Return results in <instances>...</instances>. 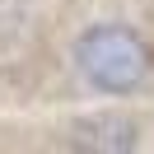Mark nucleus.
I'll return each instance as SVG.
<instances>
[{
  "mask_svg": "<svg viewBox=\"0 0 154 154\" xmlns=\"http://www.w3.org/2000/svg\"><path fill=\"white\" fill-rule=\"evenodd\" d=\"M154 103V0H0V112Z\"/></svg>",
  "mask_w": 154,
  "mask_h": 154,
  "instance_id": "f257e3e1",
  "label": "nucleus"
},
{
  "mask_svg": "<svg viewBox=\"0 0 154 154\" xmlns=\"http://www.w3.org/2000/svg\"><path fill=\"white\" fill-rule=\"evenodd\" d=\"M0 154H154V103L0 112Z\"/></svg>",
  "mask_w": 154,
  "mask_h": 154,
  "instance_id": "f03ea898",
  "label": "nucleus"
}]
</instances>
